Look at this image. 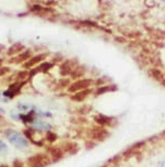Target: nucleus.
<instances>
[{
    "mask_svg": "<svg viewBox=\"0 0 165 167\" xmlns=\"http://www.w3.org/2000/svg\"><path fill=\"white\" fill-rule=\"evenodd\" d=\"M150 75H151L155 80H157V82H164V74H163L160 69H156V68L150 69Z\"/></svg>",
    "mask_w": 165,
    "mask_h": 167,
    "instance_id": "4468645a",
    "label": "nucleus"
},
{
    "mask_svg": "<svg viewBox=\"0 0 165 167\" xmlns=\"http://www.w3.org/2000/svg\"><path fill=\"white\" fill-rule=\"evenodd\" d=\"M5 112V110L2 109V108H0V113H3Z\"/></svg>",
    "mask_w": 165,
    "mask_h": 167,
    "instance_id": "393cba45",
    "label": "nucleus"
},
{
    "mask_svg": "<svg viewBox=\"0 0 165 167\" xmlns=\"http://www.w3.org/2000/svg\"><path fill=\"white\" fill-rule=\"evenodd\" d=\"M28 76H29V73H28V71H22V73H20V74L18 75V77H16V82H22V80L28 79Z\"/></svg>",
    "mask_w": 165,
    "mask_h": 167,
    "instance_id": "412c9836",
    "label": "nucleus"
},
{
    "mask_svg": "<svg viewBox=\"0 0 165 167\" xmlns=\"http://www.w3.org/2000/svg\"><path fill=\"white\" fill-rule=\"evenodd\" d=\"M34 128L40 131H46V130H50L51 125L47 123H44V122H38L36 124H34Z\"/></svg>",
    "mask_w": 165,
    "mask_h": 167,
    "instance_id": "a211bd4d",
    "label": "nucleus"
},
{
    "mask_svg": "<svg viewBox=\"0 0 165 167\" xmlns=\"http://www.w3.org/2000/svg\"><path fill=\"white\" fill-rule=\"evenodd\" d=\"M77 151H78V146H77L76 143H74V142L65 143L63 152H67V153H69V154H75Z\"/></svg>",
    "mask_w": 165,
    "mask_h": 167,
    "instance_id": "ddd939ff",
    "label": "nucleus"
},
{
    "mask_svg": "<svg viewBox=\"0 0 165 167\" xmlns=\"http://www.w3.org/2000/svg\"><path fill=\"white\" fill-rule=\"evenodd\" d=\"M12 167H25L24 164H23V162L22 161H20V159H16L13 162V164H12Z\"/></svg>",
    "mask_w": 165,
    "mask_h": 167,
    "instance_id": "4be33fe9",
    "label": "nucleus"
},
{
    "mask_svg": "<svg viewBox=\"0 0 165 167\" xmlns=\"http://www.w3.org/2000/svg\"><path fill=\"white\" fill-rule=\"evenodd\" d=\"M5 135L6 137L8 139L9 142L12 144L13 146H16V148H25L29 146V141L25 139L23 135H21L19 132L14 131V130L8 129L5 131Z\"/></svg>",
    "mask_w": 165,
    "mask_h": 167,
    "instance_id": "f257e3e1",
    "label": "nucleus"
},
{
    "mask_svg": "<svg viewBox=\"0 0 165 167\" xmlns=\"http://www.w3.org/2000/svg\"><path fill=\"white\" fill-rule=\"evenodd\" d=\"M24 49V46L22 45V44L20 43H16L13 44L12 46L10 47V49H8V55H16V54H19V53H21L22 51Z\"/></svg>",
    "mask_w": 165,
    "mask_h": 167,
    "instance_id": "2eb2a0df",
    "label": "nucleus"
},
{
    "mask_svg": "<svg viewBox=\"0 0 165 167\" xmlns=\"http://www.w3.org/2000/svg\"><path fill=\"white\" fill-rule=\"evenodd\" d=\"M0 167H9V166H7V165H0Z\"/></svg>",
    "mask_w": 165,
    "mask_h": 167,
    "instance_id": "a878e982",
    "label": "nucleus"
},
{
    "mask_svg": "<svg viewBox=\"0 0 165 167\" xmlns=\"http://www.w3.org/2000/svg\"><path fill=\"white\" fill-rule=\"evenodd\" d=\"M51 67H52V64L51 63H42V64H40L38 66H36L33 71H31L29 75H30V76H33V75L38 74V73H44V71H49Z\"/></svg>",
    "mask_w": 165,
    "mask_h": 167,
    "instance_id": "f8f14e48",
    "label": "nucleus"
},
{
    "mask_svg": "<svg viewBox=\"0 0 165 167\" xmlns=\"http://www.w3.org/2000/svg\"><path fill=\"white\" fill-rule=\"evenodd\" d=\"M116 87L115 86H102V87H99L96 91V95H101L104 93H107V91L115 90Z\"/></svg>",
    "mask_w": 165,
    "mask_h": 167,
    "instance_id": "f3484780",
    "label": "nucleus"
},
{
    "mask_svg": "<svg viewBox=\"0 0 165 167\" xmlns=\"http://www.w3.org/2000/svg\"><path fill=\"white\" fill-rule=\"evenodd\" d=\"M144 145V143L143 142H140V143H137L135 145H133L132 147L128 148L126 152H124V156H131V155H133V154L135 153V152H138L139 150H140L141 146Z\"/></svg>",
    "mask_w": 165,
    "mask_h": 167,
    "instance_id": "dca6fc26",
    "label": "nucleus"
},
{
    "mask_svg": "<svg viewBox=\"0 0 165 167\" xmlns=\"http://www.w3.org/2000/svg\"><path fill=\"white\" fill-rule=\"evenodd\" d=\"M49 152H50V158H51L52 162H58L64 156L63 150L60 147H51Z\"/></svg>",
    "mask_w": 165,
    "mask_h": 167,
    "instance_id": "6e6552de",
    "label": "nucleus"
},
{
    "mask_svg": "<svg viewBox=\"0 0 165 167\" xmlns=\"http://www.w3.org/2000/svg\"><path fill=\"white\" fill-rule=\"evenodd\" d=\"M93 80L91 79H78L77 82H73L72 85L68 86L69 93H77V91L84 90V89H88L90 87Z\"/></svg>",
    "mask_w": 165,
    "mask_h": 167,
    "instance_id": "7ed1b4c3",
    "label": "nucleus"
},
{
    "mask_svg": "<svg viewBox=\"0 0 165 167\" xmlns=\"http://www.w3.org/2000/svg\"><path fill=\"white\" fill-rule=\"evenodd\" d=\"M101 167H110L109 165H106V166H101Z\"/></svg>",
    "mask_w": 165,
    "mask_h": 167,
    "instance_id": "bb28decb",
    "label": "nucleus"
},
{
    "mask_svg": "<svg viewBox=\"0 0 165 167\" xmlns=\"http://www.w3.org/2000/svg\"><path fill=\"white\" fill-rule=\"evenodd\" d=\"M52 163L49 155L44 153H38L28 158V167H47Z\"/></svg>",
    "mask_w": 165,
    "mask_h": 167,
    "instance_id": "f03ea898",
    "label": "nucleus"
},
{
    "mask_svg": "<svg viewBox=\"0 0 165 167\" xmlns=\"http://www.w3.org/2000/svg\"><path fill=\"white\" fill-rule=\"evenodd\" d=\"M94 120L97 124L102 126H111L113 123V119L111 117H107V115L104 114H96L94 117Z\"/></svg>",
    "mask_w": 165,
    "mask_h": 167,
    "instance_id": "0eeeda50",
    "label": "nucleus"
},
{
    "mask_svg": "<svg viewBox=\"0 0 165 167\" xmlns=\"http://www.w3.org/2000/svg\"><path fill=\"white\" fill-rule=\"evenodd\" d=\"M9 71H10L9 67H2V68H0V76H3V75L8 74Z\"/></svg>",
    "mask_w": 165,
    "mask_h": 167,
    "instance_id": "b1692460",
    "label": "nucleus"
},
{
    "mask_svg": "<svg viewBox=\"0 0 165 167\" xmlns=\"http://www.w3.org/2000/svg\"><path fill=\"white\" fill-rule=\"evenodd\" d=\"M44 58H45V54H40L34 56V57H31L29 60H27V63L24 64V67L25 68H32L33 66H35L41 63Z\"/></svg>",
    "mask_w": 165,
    "mask_h": 167,
    "instance_id": "9b49d317",
    "label": "nucleus"
},
{
    "mask_svg": "<svg viewBox=\"0 0 165 167\" xmlns=\"http://www.w3.org/2000/svg\"><path fill=\"white\" fill-rule=\"evenodd\" d=\"M108 135H109V133L104 128H94L89 133V136L95 141H104Z\"/></svg>",
    "mask_w": 165,
    "mask_h": 167,
    "instance_id": "39448f33",
    "label": "nucleus"
},
{
    "mask_svg": "<svg viewBox=\"0 0 165 167\" xmlns=\"http://www.w3.org/2000/svg\"><path fill=\"white\" fill-rule=\"evenodd\" d=\"M76 62L75 60H65L62 65H61V74L63 75V76H68V75H71L72 73H73V71H74L75 68H76Z\"/></svg>",
    "mask_w": 165,
    "mask_h": 167,
    "instance_id": "423d86ee",
    "label": "nucleus"
},
{
    "mask_svg": "<svg viewBox=\"0 0 165 167\" xmlns=\"http://www.w3.org/2000/svg\"><path fill=\"white\" fill-rule=\"evenodd\" d=\"M30 57H31V51H24V52L19 53V55H16V56L11 58L10 63L19 64V63H22V62H27Z\"/></svg>",
    "mask_w": 165,
    "mask_h": 167,
    "instance_id": "9d476101",
    "label": "nucleus"
},
{
    "mask_svg": "<svg viewBox=\"0 0 165 167\" xmlns=\"http://www.w3.org/2000/svg\"><path fill=\"white\" fill-rule=\"evenodd\" d=\"M84 68H80V67H76V68L73 71V73H72V76H73V78H79V77H82V75H84Z\"/></svg>",
    "mask_w": 165,
    "mask_h": 167,
    "instance_id": "6ab92c4d",
    "label": "nucleus"
},
{
    "mask_svg": "<svg viewBox=\"0 0 165 167\" xmlns=\"http://www.w3.org/2000/svg\"><path fill=\"white\" fill-rule=\"evenodd\" d=\"M8 151V146L3 141L0 140V152H7Z\"/></svg>",
    "mask_w": 165,
    "mask_h": 167,
    "instance_id": "5701e85b",
    "label": "nucleus"
},
{
    "mask_svg": "<svg viewBox=\"0 0 165 167\" xmlns=\"http://www.w3.org/2000/svg\"><path fill=\"white\" fill-rule=\"evenodd\" d=\"M90 93H91L90 88L84 89V90H80V91H77V93H75L74 95L72 96V100H74V101H76V102H82V101H84V100H85Z\"/></svg>",
    "mask_w": 165,
    "mask_h": 167,
    "instance_id": "1a4fd4ad",
    "label": "nucleus"
},
{
    "mask_svg": "<svg viewBox=\"0 0 165 167\" xmlns=\"http://www.w3.org/2000/svg\"><path fill=\"white\" fill-rule=\"evenodd\" d=\"M45 137H46V140L49 141V142L53 143L56 139H57V136H56V134L55 133H53V132H50L47 131L46 132V135H45Z\"/></svg>",
    "mask_w": 165,
    "mask_h": 167,
    "instance_id": "aec40b11",
    "label": "nucleus"
},
{
    "mask_svg": "<svg viewBox=\"0 0 165 167\" xmlns=\"http://www.w3.org/2000/svg\"><path fill=\"white\" fill-rule=\"evenodd\" d=\"M24 134L27 135L28 139H30V141H32L35 144H38V145H41L44 141V136L42 134V132L36 131V130L27 129L24 130Z\"/></svg>",
    "mask_w": 165,
    "mask_h": 167,
    "instance_id": "20e7f679",
    "label": "nucleus"
}]
</instances>
